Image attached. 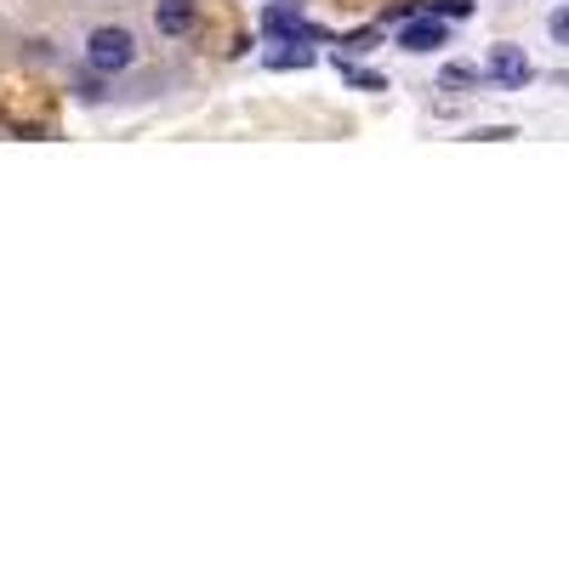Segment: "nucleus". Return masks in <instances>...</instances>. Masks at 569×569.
<instances>
[{"label":"nucleus","instance_id":"9","mask_svg":"<svg viewBox=\"0 0 569 569\" xmlns=\"http://www.w3.org/2000/svg\"><path fill=\"white\" fill-rule=\"evenodd\" d=\"M472 80H479V69H467V63H450L445 69V86H472Z\"/></svg>","mask_w":569,"mask_h":569},{"label":"nucleus","instance_id":"2","mask_svg":"<svg viewBox=\"0 0 569 569\" xmlns=\"http://www.w3.org/2000/svg\"><path fill=\"white\" fill-rule=\"evenodd\" d=\"M530 58L525 52H518V46H496V52H490V80L496 86H507V91H518V86H530Z\"/></svg>","mask_w":569,"mask_h":569},{"label":"nucleus","instance_id":"7","mask_svg":"<svg viewBox=\"0 0 569 569\" xmlns=\"http://www.w3.org/2000/svg\"><path fill=\"white\" fill-rule=\"evenodd\" d=\"M337 69H342V80H353V86H365V91H388L382 74H370V69H359V63H342V58H337Z\"/></svg>","mask_w":569,"mask_h":569},{"label":"nucleus","instance_id":"4","mask_svg":"<svg viewBox=\"0 0 569 569\" xmlns=\"http://www.w3.org/2000/svg\"><path fill=\"white\" fill-rule=\"evenodd\" d=\"M262 29H268V34H284V40H319V29H313L302 12H291V7H268V12H262Z\"/></svg>","mask_w":569,"mask_h":569},{"label":"nucleus","instance_id":"10","mask_svg":"<svg viewBox=\"0 0 569 569\" xmlns=\"http://www.w3.org/2000/svg\"><path fill=\"white\" fill-rule=\"evenodd\" d=\"M547 29H552V40H563V46H569V7H558V12L547 18Z\"/></svg>","mask_w":569,"mask_h":569},{"label":"nucleus","instance_id":"1","mask_svg":"<svg viewBox=\"0 0 569 569\" xmlns=\"http://www.w3.org/2000/svg\"><path fill=\"white\" fill-rule=\"evenodd\" d=\"M86 58H91V69H98V74H120V69H131V58H137V40H131L126 29H91Z\"/></svg>","mask_w":569,"mask_h":569},{"label":"nucleus","instance_id":"5","mask_svg":"<svg viewBox=\"0 0 569 569\" xmlns=\"http://www.w3.org/2000/svg\"><path fill=\"white\" fill-rule=\"evenodd\" d=\"M154 23H160V34H188L200 23V7H194V0H160Z\"/></svg>","mask_w":569,"mask_h":569},{"label":"nucleus","instance_id":"8","mask_svg":"<svg viewBox=\"0 0 569 569\" xmlns=\"http://www.w3.org/2000/svg\"><path fill=\"white\" fill-rule=\"evenodd\" d=\"M427 12H439V18H467L472 7H467V0H433V7H427Z\"/></svg>","mask_w":569,"mask_h":569},{"label":"nucleus","instance_id":"6","mask_svg":"<svg viewBox=\"0 0 569 569\" xmlns=\"http://www.w3.org/2000/svg\"><path fill=\"white\" fill-rule=\"evenodd\" d=\"M308 63H313V52L297 46V40H284L279 52H268V69H308Z\"/></svg>","mask_w":569,"mask_h":569},{"label":"nucleus","instance_id":"3","mask_svg":"<svg viewBox=\"0 0 569 569\" xmlns=\"http://www.w3.org/2000/svg\"><path fill=\"white\" fill-rule=\"evenodd\" d=\"M445 40H450V34H445L439 12H433V18H416V23L399 29V46H405V52H433V46H445Z\"/></svg>","mask_w":569,"mask_h":569}]
</instances>
